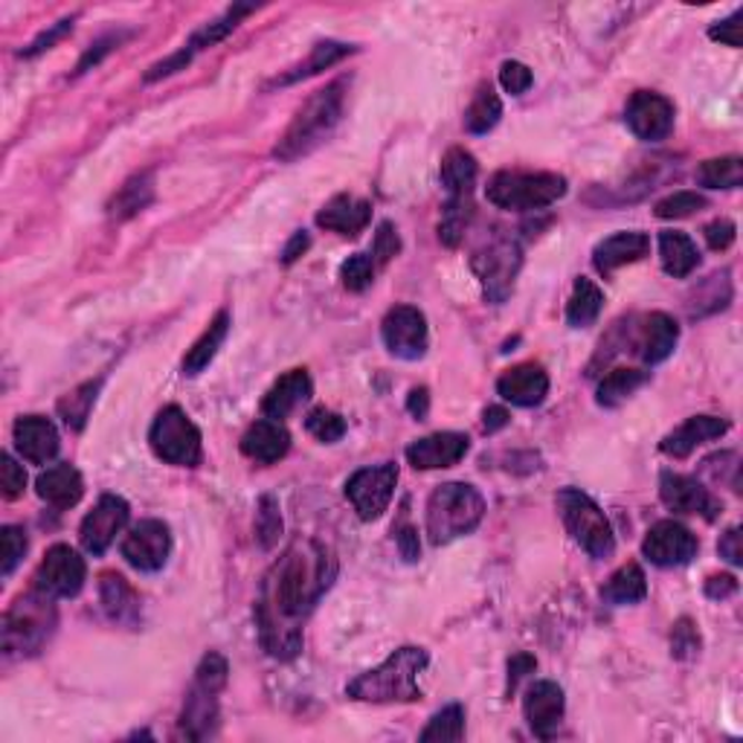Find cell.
<instances>
[{"instance_id": "6da1fadb", "label": "cell", "mask_w": 743, "mask_h": 743, "mask_svg": "<svg viewBox=\"0 0 743 743\" xmlns=\"http://www.w3.org/2000/svg\"><path fill=\"white\" fill-rule=\"evenodd\" d=\"M337 575V561L323 543L297 541L274 564L256 602L261 647L276 660H294L303 651L299 618L311 613Z\"/></svg>"}, {"instance_id": "7a4b0ae2", "label": "cell", "mask_w": 743, "mask_h": 743, "mask_svg": "<svg viewBox=\"0 0 743 743\" xmlns=\"http://www.w3.org/2000/svg\"><path fill=\"white\" fill-rule=\"evenodd\" d=\"M427 651L404 645L380 662L378 668L366 671L346 685V694L360 703H416L422 700L418 674L427 668Z\"/></svg>"}, {"instance_id": "3957f363", "label": "cell", "mask_w": 743, "mask_h": 743, "mask_svg": "<svg viewBox=\"0 0 743 743\" xmlns=\"http://www.w3.org/2000/svg\"><path fill=\"white\" fill-rule=\"evenodd\" d=\"M343 113V82L328 85V88L317 90L308 102L303 105L294 117V122L288 126V131L283 135V140L276 142L274 157L290 164L297 157L314 151L320 142L328 140V135L335 131V126L340 122Z\"/></svg>"}, {"instance_id": "277c9868", "label": "cell", "mask_w": 743, "mask_h": 743, "mask_svg": "<svg viewBox=\"0 0 743 743\" xmlns=\"http://www.w3.org/2000/svg\"><path fill=\"white\" fill-rule=\"evenodd\" d=\"M485 517L483 494L468 483H445L427 499V535L433 546H445L470 535Z\"/></svg>"}, {"instance_id": "5b68a950", "label": "cell", "mask_w": 743, "mask_h": 743, "mask_svg": "<svg viewBox=\"0 0 743 743\" xmlns=\"http://www.w3.org/2000/svg\"><path fill=\"white\" fill-rule=\"evenodd\" d=\"M488 201L512 212L546 209L566 195V178L552 171H497L485 186Z\"/></svg>"}, {"instance_id": "8992f818", "label": "cell", "mask_w": 743, "mask_h": 743, "mask_svg": "<svg viewBox=\"0 0 743 743\" xmlns=\"http://www.w3.org/2000/svg\"><path fill=\"white\" fill-rule=\"evenodd\" d=\"M56 627V607L52 595L36 593L21 595L7 616H3V654L32 656L47 645Z\"/></svg>"}, {"instance_id": "52a82bcc", "label": "cell", "mask_w": 743, "mask_h": 743, "mask_svg": "<svg viewBox=\"0 0 743 743\" xmlns=\"http://www.w3.org/2000/svg\"><path fill=\"white\" fill-rule=\"evenodd\" d=\"M557 512L566 532L573 535L581 549L595 561H604L616 552V535L610 526L607 514L595 506V499L578 488H564L557 494Z\"/></svg>"}, {"instance_id": "ba28073f", "label": "cell", "mask_w": 743, "mask_h": 743, "mask_svg": "<svg viewBox=\"0 0 743 743\" xmlns=\"http://www.w3.org/2000/svg\"><path fill=\"white\" fill-rule=\"evenodd\" d=\"M227 660L221 654H207L195 671V685L186 694L184 714H180V732L189 741H201L212 735L218 721V694L227 685Z\"/></svg>"}, {"instance_id": "9c48e42d", "label": "cell", "mask_w": 743, "mask_h": 743, "mask_svg": "<svg viewBox=\"0 0 743 743\" xmlns=\"http://www.w3.org/2000/svg\"><path fill=\"white\" fill-rule=\"evenodd\" d=\"M149 445L157 459H164L166 465H178V468L201 465V430L195 427L192 418L186 416L178 404H169L157 413L149 430Z\"/></svg>"}, {"instance_id": "30bf717a", "label": "cell", "mask_w": 743, "mask_h": 743, "mask_svg": "<svg viewBox=\"0 0 743 743\" xmlns=\"http://www.w3.org/2000/svg\"><path fill=\"white\" fill-rule=\"evenodd\" d=\"M470 265H474V274L483 283L488 303H506L508 294L514 290V279L521 274L523 250L517 245V238L497 232V236L488 238V245L476 250Z\"/></svg>"}, {"instance_id": "8fae6325", "label": "cell", "mask_w": 743, "mask_h": 743, "mask_svg": "<svg viewBox=\"0 0 743 743\" xmlns=\"http://www.w3.org/2000/svg\"><path fill=\"white\" fill-rule=\"evenodd\" d=\"M398 485V465L384 462V465H369L360 468L346 479V497L355 506L360 521H378L380 514L387 512L389 499Z\"/></svg>"}, {"instance_id": "7c38bea8", "label": "cell", "mask_w": 743, "mask_h": 743, "mask_svg": "<svg viewBox=\"0 0 743 743\" xmlns=\"http://www.w3.org/2000/svg\"><path fill=\"white\" fill-rule=\"evenodd\" d=\"M85 578H88L85 557L65 543H56L38 566L36 590L52 595V598H73L82 593Z\"/></svg>"}, {"instance_id": "4fadbf2b", "label": "cell", "mask_w": 743, "mask_h": 743, "mask_svg": "<svg viewBox=\"0 0 743 743\" xmlns=\"http://www.w3.org/2000/svg\"><path fill=\"white\" fill-rule=\"evenodd\" d=\"M380 337L389 355L402 360H418L427 355V320L413 305H395L380 323Z\"/></svg>"}, {"instance_id": "5bb4252c", "label": "cell", "mask_w": 743, "mask_h": 743, "mask_svg": "<svg viewBox=\"0 0 743 743\" xmlns=\"http://www.w3.org/2000/svg\"><path fill=\"white\" fill-rule=\"evenodd\" d=\"M660 497L662 503L676 514H700L703 521H717L723 512V503L714 497L712 491L694 476L662 470L660 476Z\"/></svg>"}, {"instance_id": "9a60e30c", "label": "cell", "mask_w": 743, "mask_h": 743, "mask_svg": "<svg viewBox=\"0 0 743 743\" xmlns=\"http://www.w3.org/2000/svg\"><path fill=\"white\" fill-rule=\"evenodd\" d=\"M171 555V535L164 521H140L122 541V557L140 573L164 569Z\"/></svg>"}, {"instance_id": "2e32d148", "label": "cell", "mask_w": 743, "mask_h": 743, "mask_svg": "<svg viewBox=\"0 0 743 743\" xmlns=\"http://www.w3.org/2000/svg\"><path fill=\"white\" fill-rule=\"evenodd\" d=\"M128 514H131V508H128L126 499L117 497V494L99 497L93 512L85 517L82 528H79V541H82L85 549H88L90 555H105L108 546L117 541L119 532L126 528Z\"/></svg>"}, {"instance_id": "e0dca14e", "label": "cell", "mask_w": 743, "mask_h": 743, "mask_svg": "<svg viewBox=\"0 0 743 743\" xmlns=\"http://www.w3.org/2000/svg\"><path fill=\"white\" fill-rule=\"evenodd\" d=\"M700 541L692 535V528H685L683 523L660 521L651 532H647L642 552L651 564L656 566H683L692 557H697Z\"/></svg>"}, {"instance_id": "ac0fdd59", "label": "cell", "mask_w": 743, "mask_h": 743, "mask_svg": "<svg viewBox=\"0 0 743 743\" xmlns=\"http://www.w3.org/2000/svg\"><path fill=\"white\" fill-rule=\"evenodd\" d=\"M625 122L633 135L645 142H660L674 131V102L651 90L633 93L627 102Z\"/></svg>"}, {"instance_id": "d6986e66", "label": "cell", "mask_w": 743, "mask_h": 743, "mask_svg": "<svg viewBox=\"0 0 743 743\" xmlns=\"http://www.w3.org/2000/svg\"><path fill=\"white\" fill-rule=\"evenodd\" d=\"M564 688L552 680H541L526 692V700H523V714H526L528 729L535 732L541 741H552L555 732L561 729V721H564Z\"/></svg>"}, {"instance_id": "ffe728a7", "label": "cell", "mask_w": 743, "mask_h": 743, "mask_svg": "<svg viewBox=\"0 0 743 743\" xmlns=\"http://www.w3.org/2000/svg\"><path fill=\"white\" fill-rule=\"evenodd\" d=\"M470 439L465 433H433V436H424V439L413 442L407 447V459L416 470H439V468H454L456 462H462L468 456Z\"/></svg>"}, {"instance_id": "44dd1931", "label": "cell", "mask_w": 743, "mask_h": 743, "mask_svg": "<svg viewBox=\"0 0 743 743\" xmlns=\"http://www.w3.org/2000/svg\"><path fill=\"white\" fill-rule=\"evenodd\" d=\"M16 447L18 454L32 465H47L59 456V430L44 416H21L16 422Z\"/></svg>"}, {"instance_id": "7402d4cb", "label": "cell", "mask_w": 743, "mask_h": 743, "mask_svg": "<svg viewBox=\"0 0 743 743\" xmlns=\"http://www.w3.org/2000/svg\"><path fill=\"white\" fill-rule=\"evenodd\" d=\"M497 393L503 402L514 407H537L549 395V375L537 364H521L497 380Z\"/></svg>"}, {"instance_id": "603a6c76", "label": "cell", "mask_w": 743, "mask_h": 743, "mask_svg": "<svg viewBox=\"0 0 743 743\" xmlns=\"http://www.w3.org/2000/svg\"><path fill=\"white\" fill-rule=\"evenodd\" d=\"M676 340H680V326L671 320L668 314L654 311L647 314L642 326L633 331V351H636L647 366H654L662 364L665 357H671V351L676 349Z\"/></svg>"}, {"instance_id": "cb8c5ba5", "label": "cell", "mask_w": 743, "mask_h": 743, "mask_svg": "<svg viewBox=\"0 0 743 743\" xmlns=\"http://www.w3.org/2000/svg\"><path fill=\"white\" fill-rule=\"evenodd\" d=\"M651 250V238L640 230H622L604 238L602 245L593 250V265L602 276H610L613 270L633 265V261L645 259Z\"/></svg>"}, {"instance_id": "d4e9b609", "label": "cell", "mask_w": 743, "mask_h": 743, "mask_svg": "<svg viewBox=\"0 0 743 743\" xmlns=\"http://www.w3.org/2000/svg\"><path fill=\"white\" fill-rule=\"evenodd\" d=\"M729 430V422L717 416H692L688 422H683L676 430H671L665 439L660 442V450L665 456H674V459H685V456L697 450L700 445H706L712 439H721L723 433Z\"/></svg>"}, {"instance_id": "484cf974", "label": "cell", "mask_w": 743, "mask_h": 743, "mask_svg": "<svg viewBox=\"0 0 743 743\" xmlns=\"http://www.w3.org/2000/svg\"><path fill=\"white\" fill-rule=\"evenodd\" d=\"M371 221V204L351 198V195H335L326 207L317 212V227L337 232L343 238H357Z\"/></svg>"}, {"instance_id": "4316f807", "label": "cell", "mask_w": 743, "mask_h": 743, "mask_svg": "<svg viewBox=\"0 0 743 743\" xmlns=\"http://www.w3.org/2000/svg\"><path fill=\"white\" fill-rule=\"evenodd\" d=\"M290 450V433L285 430L283 422L276 418H261V422L250 424L247 433L241 436V454L247 459L261 462V465H274L283 459Z\"/></svg>"}, {"instance_id": "83f0119b", "label": "cell", "mask_w": 743, "mask_h": 743, "mask_svg": "<svg viewBox=\"0 0 743 743\" xmlns=\"http://www.w3.org/2000/svg\"><path fill=\"white\" fill-rule=\"evenodd\" d=\"M311 393H314L311 375L305 369H290L285 371L283 378L276 380L268 393H265V398H261V413L279 422V418L290 416L299 404L308 402Z\"/></svg>"}, {"instance_id": "f1b7e54d", "label": "cell", "mask_w": 743, "mask_h": 743, "mask_svg": "<svg viewBox=\"0 0 743 743\" xmlns=\"http://www.w3.org/2000/svg\"><path fill=\"white\" fill-rule=\"evenodd\" d=\"M99 598H102L105 616L111 618L113 625L137 627V622H140V595L122 575L105 573L99 581Z\"/></svg>"}, {"instance_id": "f546056e", "label": "cell", "mask_w": 743, "mask_h": 743, "mask_svg": "<svg viewBox=\"0 0 743 743\" xmlns=\"http://www.w3.org/2000/svg\"><path fill=\"white\" fill-rule=\"evenodd\" d=\"M254 9H256L254 3H232V7L227 9L224 16L212 18V21H209V23H204L201 30L195 32V36L189 38V41H186L184 47H180L178 56L186 61V65H189V61H192L195 56H198V52H204V50H209V47L221 44L224 38L230 36V32L236 30L238 23L245 21V18L250 16Z\"/></svg>"}, {"instance_id": "4dcf8cb0", "label": "cell", "mask_w": 743, "mask_h": 743, "mask_svg": "<svg viewBox=\"0 0 743 743\" xmlns=\"http://www.w3.org/2000/svg\"><path fill=\"white\" fill-rule=\"evenodd\" d=\"M36 488L38 497L56 508L76 506L85 494L82 474H79L73 465H56V468H47L44 474L38 476Z\"/></svg>"}, {"instance_id": "1f68e13d", "label": "cell", "mask_w": 743, "mask_h": 743, "mask_svg": "<svg viewBox=\"0 0 743 743\" xmlns=\"http://www.w3.org/2000/svg\"><path fill=\"white\" fill-rule=\"evenodd\" d=\"M660 259L662 270L674 279H685L700 268V250L685 232L665 230L660 232Z\"/></svg>"}, {"instance_id": "d6a6232c", "label": "cell", "mask_w": 743, "mask_h": 743, "mask_svg": "<svg viewBox=\"0 0 743 743\" xmlns=\"http://www.w3.org/2000/svg\"><path fill=\"white\" fill-rule=\"evenodd\" d=\"M227 331H230V314L227 311H218V317L207 326V331H204L198 340H195V346L189 351H186L184 357V375H189V378H195V375H201L204 369H207L212 360H216L218 349L224 346V340H227Z\"/></svg>"}, {"instance_id": "836d02e7", "label": "cell", "mask_w": 743, "mask_h": 743, "mask_svg": "<svg viewBox=\"0 0 743 743\" xmlns=\"http://www.w3.org/2000/svg\"><path fill=\"white\" fill-rule=\"evenodd\" d=\"M476 175H479V166L468 149H450L442 160V186H445L447 198L474 195Z\"/></svg>"}, {"instance_id": "e575fe53", "label": "cell", "mask_w": 743, "mask_h": 743, "mask_svg": "<svg viewBox=\"0 0 743 743\" xmlns=\"http://www.w3.org/2000/svg\"><path fill=\"white\" fill-rule=\"evenodd\" d=\"M604 308V294L593 279H575L573 297L566 303V323L573 328H587L598 320V314Z\"/></svg>"}, {"instance_id": "d590c367", "label": "cell", "mask_w": 743, "mask_h": 743, "mask_svg": "<svg viewBox=\"0 0 743 743\" xmlns=\"http://www.w3.org/2000/svg\"><path fill=\"white\" fill-rule=\"evenodd\" d=\"M647 595V581L640 564L618 566L602 587V598L607 604H636Z\"/></svg>"}, {"instance_id": "8d00e7d4", "label": "cell", "mask_w": 743, "mask_h": 743, "mask_svg": "<svg viewBox=\"0 0 743 743\" xmlns=\"http://www.w3.org/2000/svg\"><path fill=\"white\" fill-rule=\"evenodd\" d=\"M151 201H155V178H151L149 171H142V175L128 180V184L113 195L108 212H111L113 218H119V221H126V218L142 212Z\"/></svg>"}, {"instance_id": "74e56055", "label": "cell", "mask_w": 743, "mask_h": 743, "mask_svg": "<svg viewBox=\"0 0 743 743\" xmlns=\"http://www.w3.org/2000/svg\"><path fill=\"white\" fill-rule=\"evenodd\" d=\"M351 52H355V47L351 44H340V41H323V44L314 47L308 59L299 61L297 68H290L283 79H276V85L303 82V79H308V76H317L320 70L337 65V61L346 59V56H351Z\"/></svg>"}, {"instance_id": "f35d334b", "label": "cell", "mask_w": 743, "mask_h": 743, "mask_svg": "<svg viewBox=\"0 0 743 743\" xmlns=\"http://www.w3.org/2000/svg\"><path fill=\"white\" fill-rule=\"evenodd\" d=\"M647 371L642 369H613L610 375H604L598 389H595V402L602 407H618L622 402H627L633 393L647 384Z\"/></svg>"}, {"instance_id": "ab89813d", "label": "cell", "mask_w": 743, "mask_h": 743, "mask_svg": "<svg viewBox=\"0 0 743 743\" xmlns=\"http://www.w3.org/2000/svg\"><path fill=\"white\" fill-rule=\"evenodd\" d=\"M499 117H503V102H499L491 85H483V88L476 90L468 111H465V128H468L470 135H488L491 128L499 122Z\"/></svg>"}, {"instance_id": "60d3db41", "label": "cell", "mask_w": 743, "mask_h": 743, "mask_svg": "<svg viewBox=\"0 0 743 743\" xmlns=\"http://www.w3.org/2000/svg\"><path fill=\"white\" fill-rule=\"evenodd\" d=\"M470 218H474V195H468V198H447L445 207H442V221H439L442 245L459 247V241L465 238V230H468Z\"/></svg>"}, {"instance_id": "b9f144b4", "label": "cell", "mask_w": 743, "mask_h": 743, "mask_svg": "<svg viewBox=\"0 0 743 743\" xmlns=\"http://www.w3.org/2000/svg\"><path fill=\"white\" fill-rule=\"evenodd\" d=\"M697 180L706 189H737L743 184V160L735 155L706 160L700 164Z\"/></svg>"}, {"instance_id": "7bdbcfd3", "label": "cell", "mask_w": 743, "mask_h": 743, "mask_svg": "<svg viewBox=\"0 0 743 743\" xmlns=\"http://www.w3.org/2000/svg\"><path fill=\"white\" fill-rule=\"evenodd\" d=\"M99 380H90V384H82V387H76L73 393H68L59 402V416L65 418L70 430H82L85 422H88L90 409L97 404V393H99Z\"/></svg>"}, {"instance_id": "ee69618b", "label": "cell", "mask_w": 743, "mask_h": 743, "mask_svg": "<svg viewBox=\"0 0 743 743\" xmlns=\"http://www.w3.org/2000/svg\"><path fill=\"white\" fill-rule=\"evenodd\" d=\"M462 737H465V709L459 703L433 714L422 732V741H462Z\"/></svg>"}, {"instance_id": "f6af8a7d", "label": "cell", "mask_w": 743, "mask_h": 743, "mask_svg": "<svg viewBox=\"0 0 743 743\" xmlns=\"http://www.w3.org/2000/svg\"><path fill=\"white\" fill-rule=\"evenodd\" d=\"M256 535L265 549H274L279 537H283V514H279V503L270 494L259 499V512H256Z\"/></svg>"}, {"instance_id": "bcb514c9", "label": "cell", "mask_w": 743, "mask_h": 743, "mask_svg": "<svg viewBox=\"0 0 743 743\" xmlns=\"http://www.w3.org/2000/svg\"><path fill=\"white\" fill-rule=\"evenodd\" d=\"M305 427H308V433H311L317 442H323V445H335V442H340L343 436H346V422H343V416H337V413H331V409L326 407L311 409L308 418H305Z\"/></svg>"}, {"instance_id": "7dc6e473", "label": "cell", "mask_w": 743, "mask_h": 743, "mask_svg": "<svg viewBox=\"0 0 743 743\" xmlns=\"http://www.w3.org/2000/svg\"><path fill=\"white\" fill-rule=\"evenodd\" d=\"M706 207V198L697 192H674L668 195V198H662L660 204H656V218H662V221H671V218H688L694 216L697 209Z\"/></svg>"}, {"instance_id": "c3c4849f", "label": "cell", "mask_w": 743, "mask_h": 743, "mask_svg": "<svg viewBox=\"0 0 743 743\" xmlns=\"http://www.w3.org/2000/svg\"><path fill=\"white\" fill-rule=\"evenodd\" d=\"M340 279L343 285L349 290H366L371 285V279H375V259H371L369 254H355L349 256V259L343 261L340 268Z\"/></svg>"}, {"instance_id": "681fc988", "label": "cell", "mask_w": 743, "mask_h": 743, "mask_svg": "<svg viewBox=\"0 0 743 743\" xmlns=\"http://www.w3.org/2000/svg\"><path fill=\"white\" fill-rule=\"evenodd\" d=\"M0 543H3V566H0V573L3 578L16 573V566L21 564V557L27 555V535H23V528L18 526H3L0 528Z\"/></svg>"}, {"instance_id": "f907efd6", "label": "cell", "mask_w": 743, "mask_h": 743, "mask_svg": "<svg viewBox=\"0 0 743 743\" xmlns=\"http://www.w3.org/2000/svg\"><path fill=\"white\" fill-rule=\"evenodd\" d=\"M671 654L676 660H694L700 654V633L692 618H680L671 631Z\"/></svg>"}, {"instance_id": "816d5d0a", "label": "cell", "mask_w": 743, "mask_h": 743, "mask_svg": "<svg viewBox=\"0 0 743 743\" xmlns=\"http://www.w3.org/2000/svg\"><path fill=\"white\" fill-rule=\"evenodd\" d=\"M532 82H535V76H532V70H528L523 61H503V68H499V85H503L506 93L521 97V93H526V90L532 88Z\"/></svg>"}, {"instance_id": "f5cc1de1", "label": "cell", "mask_w": 743, "mask_h": 743, "mask_svg": "<svg viewBox=\"0 0 743 743\" xmlns=\"http://www.w3.org/2000/svg\"><path fill=\"white\" fill-rule=\"evenodd\" d=\"M398 254H402V238H398L393 224L380 221L378 232H375V245H371V259H375V265H387Z\"/></svg>"}, {"instance_id": "db71d44e", "label": "cell", "mask_w": 743, "mask_h": 743, "mask_svg": "<svg viewBox=\"0 0 743 743\" xmlns=\"http://www.w3.org/2000/svg\"><path fill=\"white\" fill-rule=\"evenodd\" d=\"M0 488H3L7 499H18L27 488V474L9 454L0 456Z\"/></svg>"}, {"instance_id": "11a10c76", "label": "cell", "mask_w": 743, "mask_h": 743, "mask_svg": "<svg viewBox=\"0 0 743 743\" xmlns=\"http://www.w3.org/2000/svg\"><path fill=\"white\" fill-rule=\"evenodd\" d=\"M73 21H76V16H70V18H61L59 23H52L50 30H44V32H41V36H38L36 41H32V44L27 47V50H21V56H23V59H36V56H41V52L52 50V47L59 44L61 38H65V36H68L70 30H73Z\"/></svg>"}, {"instance_id": "9f6ffc18", "label": "cell", "mask_w": 743, "mask_h": 743, "mask_svg": "<svg viewBox=\"0 0 743 743\" xmlns=\"http://www.w3.org/2000/svg\"><path fill=\"white\" fill-rule=\"evenodd\" d=\"M128 36H131V32H111V36L99 38L97 44L90 47V50L82 56V61H79V68H76V73H88V70L93 68V65H99V61H102L105 56H108V52L117 50V47L122 44V41H126Z\"/></svg>"}, {"instance_id": "6f0895ef", "label": "cell", "mask_w": 743, "mask_h": 743, "mask_svg": "<svg viewBox=\"0 0 743 743\" xmlns=\"http://www.w3.org/2000/svg\"><path fill=\"white\" fill-rule=\"evenodd\" d=\"M703 236H706V245L721 254V250L732 247V241H735V236H737V227L729 221V218H717V221L706 224Z\"/></svg>"}, {"instance_id": "680465c9", "label": "cell", "mask_w": 743, "mask_h": 743, "mask_svg": "<svg viewBox=\"0 0 743 743\" xmlns=\"http://www.w3.org/2000/svg\"><path fill=\"white\" fill-rule=\"evenodd\" d=\"M741 18H743V9H735L732 16L726 18V21L714 23L712 30H709V38L712 41H721V44L726 47H741Z\"/></svg>"}, {"instance_id": "91938a15", "label": "cell", "mask_w": 743, "mask_h": 743, "mask_svg": "<svg viewBox=\"0 0 743 743\" xmlns=\"http://www.w3.org/2000/svg\"><path fill=\"white\" fill-rule=\"evenodd\" d=\"M535 668H537V660L532 654H514L512 660H508V680H506L508 697L517 692V685H521L523 676H528Z\"/></svg>"}, {"instance_id": "94428289", "label": "cell", "mask_w": 743, "mask_h": 743, "mask_svg": "<svg viewBox=\"0 0 743 743\" xmlns=\"http://www.w3.org/2000/svg\"><path fill=\"white\" fill-rule=\"evenodd\" d=\"M395 537H398V549L407 564H416L418 555H422V543H418V532L413 526L395 528Z\"/></svg>"}, {"instance_id": "6125c7cd", "label": "cell", "mask_w": 743, "mask_h": 743, "mask_svg": "<svg viewBox=\"0 0 743 743\" xmlns=\"http://www.w3.org/2000/svg\"><path fill=\"white\" fill-rule=\"evenodd\" d=\"M717 552H721V557H726L729 564L732 566H741L743 564V552H741V528L732 526L726 532V535L721 537V543H717Z\"/></svg>"}, {"instance_id": "be15d7a7", "label": "cell", "mask_w": 743, "mask_h": 743, "mask_svg": "<svg viewBox=\"0 0 743 743\" xmlns=\"http://www.w3.org/2000/svg\"><path fill=\"white\" fill-rule=\"evenodd\" d=\"M737 593V578L735 575H712L706 581V595L712 602H723L729 595Z\"/></svg>"}, {"instance_id": "e7e4bbea", "label": "cell", "mask_w": 743, "mask_h": 743, "mask_svg": "<svg viewBox=\"0 0 743 743\" xmlns=\"http://www.w3.org/2000/svg\"><path fill=\"white\" fill-rule=\"evenodd\" d=\"M308 247H311V238H308V232H305V230L294 232L288 245H285V250H283V265H294V261H297L299 256L308 250Z\"/></svg>"}, {"instance_id": "03108f58", "label": "cell", "mask_w": 743, "mask_h": 743, "mask_svg": "<svg viewBox=\"0 0 743 743\" xmlns=\"http://www.w3.org/2000/svg\"><path fill=\"white\" fill-rule=\"evenodd\" d=\"M407 409H409V416L418 418V422H424V418H427V413H430V393H427L424 387L413 389V393H409V398H407Z\"/></svg>"}, {"instance_id": "003e7915", "label": "cell", "mask_w": 743, "mask_h": 743, "mask_svg": "<svg viewBox=\"0 0 743 743\" xmlns=\"http://www.w3.org/2000/svg\"><path fill=\"white\" fill-rule=\"evenodd\" d=\"M483 422H485V430L494 433V430H499V427H506L508 413L503 407H488V409H485Z\"/></svg>"}]
</instances>
